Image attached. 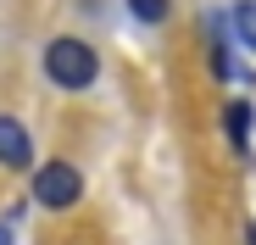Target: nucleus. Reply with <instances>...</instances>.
I'll list each match as a JSON object with an SVG mask.
<instances>
[{
  "instance_id": "nucleus-1",
  "label": "nucleus",
  "mask_w": 256,
  "mask_h": 245,
  "mask_svg": "<svg viewBox=\"0 0 256 245\" xmlns=\"http://www.w3.org/2000/svg\"><path fill=\"white\" fill-rule=\"evenodd\" d=\"M45 78H50L56 90H90L95 78H100V56L84 45V39L62 34V39L45 45Z\"/></svg>"
},
{
  "instance_id": "nucleus-2",
  "label": "nucleus",
  "mask_w": 256,
  "mask_h": 245,
  "mask_svg": "<svg viewBox=\"0 0 256 245\" xmlns=\"http://www.w3.org/2000/svg\"><path fill=\"white\" fill-rule=\"evenodd\" d=\"M78 195H84V173L72 168V162H45V168H34V200L39 206L67 212V206H78Z\"/></svg>"
},
{
  "instance_id": "nucleus-3",
  "label": "nucleus",
  "mask_w": 256,
  "mask_h": 245,
  "mask_svg": "<svg viewBox=\"0 0 256 245\" xmlns=\"http://www.w3.org/2000/svg\"><path fill=\"white\" fill-rule=\"evenodd\" d=\"M0 168H34V140L17 117H0Z\"/></svg>"
},
{
  "instance_id": "nucleus-4",
  "label": "nucleus",
  "mask_w": 256,
  "mask_h": 245,
  "mask_svg": "<svg viewBox=\"0 0 256 245\" xmlns=\"http://www.w3.org/2000/svg\"><path fill=\"white\" fill-rule=\"evenodd\" d=\"M223 122H228V140H234V150H245V145H250V106H245V100H234V106L223 112Z\"/></svg>"
},
{
  "instance_id": "nucleus-5",
  "label": "nucleus",
  "mask_w": 256,
  "mask_h": 245,
  "mask_svg": "<svg viewBox=\"0 0 256 245\" xmlns=\"http://www.w3.org/2000/svg\"><path fill=\"white\" fill-rule=\"evenodd\" d=\"M128 12H134L140 22H150V28H156V22L167 17V0H128Z\"/></svg>"
},
{
  "instance_id": "nucleus-6",
  "label": "nucleus",
  "mask_w": 256,
  "mask_h": 245,
  "mask_svg": "<svg viewBox=\"0 0 256 245\" xmlns=\"http://www.w3.org/2000/svg\"><path fill=\"white\" fill-rule=\"evenodd\" d=\"M234 22H240V39H250V50H256V0L250 6H234Z\"/></svg>"
},
{
  "instance_id": "nucleus-7",
  "label": "nucleus",
  "mask_w": 256,
  "mask_h": 245,
  "mask_svg": "<svg viewBox=\"0 0 256 245\" xmlns=\"http://www.w3.org/2000/svg\"><path fill=\"white\" fill-rule=\"evenodd\" d=\"M250 245H256V223H250Z\"/></svg>"
}]
</instances>
